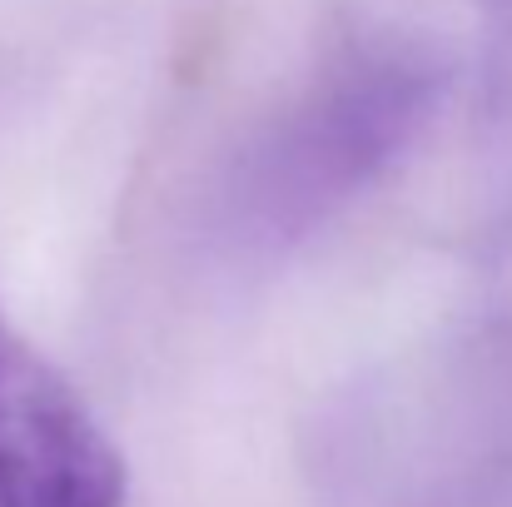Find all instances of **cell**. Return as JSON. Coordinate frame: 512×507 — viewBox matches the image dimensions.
Returning a JSON list of instances; mask_svg holds the SVG:
<instances>
[{
  "instance_id": "cell-1",
  "label": "cell",
  "mask_w": 512,
  "mask_h": 507,
  "mask_svg": "<svg viewBox=\"0 0 512 507\" xmlns=\"http://www.w3.org/2000/svg\"><path fill=\"white\" fill-rule=\"evenodd\" d=\"M428 105V80L413 65L373 60L343 70L289 125H279L244 174L239 214L249 234H294L324 214L373 165L408 140L418 110Z\"/></svg>"
},
{
  "instance_id": "cell-2",
  "label": "cell",
  "mask_w": 512,
  "mask_h": 507,
  "mask_svg": "<svg viewBox=\"0 0 512 507\" xmlns=\"http://www.w3.org/2000/svg\"><path fill=\"white\" fill-rule=\"evenodd\" d=\"M125 493L95 408L0 309V507H125Z\"/></svg>"
}]
</instances>
